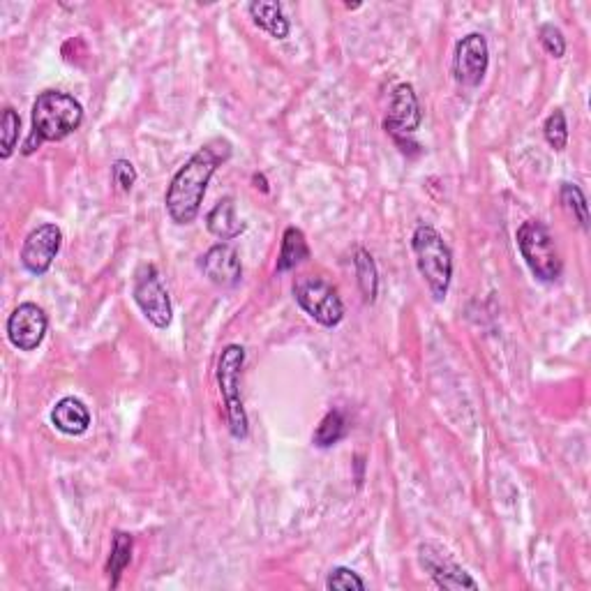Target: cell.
<instances>
[{
    "label": "cell",
    "mask_w": 591,
    "mask_h": 591,
    "mask_svg": "<svg viewBox=\"0 0 591 591\" xmlns=\"http://www.w3.org/2000/svg\"><path fill=\"white\" fill-rule=\"evenodd\" d=\"M231 155V146L224 139H215L211 144L201 146L181 169L176 171L174 178L164 194V206H167L169 218L176 224H192L197 220L204 204L208 183L222 162H227Z\"/></svg>",
    "instance_id": "6da1fadb"
},
{
    "label": "cell",
    "mask_w": 591,
    "mask_h": 591,
    "mask_svg": "<svg viewBox=\"0 0 591 591\" xmlns=\"http://www.w3.org/2000/svg\"><path fill=\"white\" fill-rule=\"evenodd\" d=\"M84 123V107L70 93L44 91L37 95L31 114V134L21 153L33 155L42 144L63 141Z\"/></svg>",
    "instance_id": "7a4b0ae2"
},
{
    "label": "cell",
    "mask_w": 591,
    "mask_h": 591,
    "mask_svg": "<svg viewBox=\"0 0 591 591\" xmlns=\"http://www.w3.org/2000/svg\"><path fill=\"white\" fill-rule=\"evenodd\" d=\"M411 250H414L418 273L428 284L432 298L437 303L446 301L453 280V252L444 236L430 224H418L411 236Z\"/></svg>",
    "instance_id": "3957f363"
},
{
    "label": "cell",
    "mask_w": 591,
    "mask_h": 591,
    "mask_svg": "<svg viewBox=\"0 0 591 591\" xmlns=\"http://www.w3.org/2000/svg\"><path fill=\"white\" fill-rule=\"evenodd\" d=\"M515 241H518L522 259L538 282L552 284L561 278L564 261L559 257L555 236L541 220L522 222L520 229L515 231Z\"/></svg>",
    "instance_id": "277c9868"
},
{
    "label": "cell",
    "mask_w": 591,
    "mask_h": 591,
    "mask_svg": "<svg viewBox=\"0 0 591 591\" xmlns=\"http://www.w3.org/2000/svg\"><path fill=\"white\" fill-rule=\"evenodd\" d=\"M245 365V349L241 344H227L218 358V386L227 407V423L234 439H248L250 421L241 398V374Z\"/></svg>",
    "instance_id": "5b68a950"
},
{
    "label": "cell",
    "mask_w": 591,
    "mask_h": 591,
    "mask_svg": "<svg viewBox=\"0 0 591 591\" xmlns=\"http://www.w3.org/2000/svg\"><path fill=\"white\" fill-rule=\"evenodd\" d=\"M294 298L301 310L324 328H335L344 319V303L333 284L317 275H303L294 282Z\"/></svg>",
    "instance_id": "8992f818"
},
{
    "label": "cell",
    "mask_w": 591,
    "mask_h": 591,
    "mask_svg": "<svg viewBox=\"0 0 591 591\" xmlns=\"http://www.w3.org/2000/svg\"><path fill=\"white\" fill-rule=\"evenodd\" d=\"M132 298L134 303L139 305V310L144 312V317L151 321L155 328L171 326V319H174V308H171V298L167 287L162 284L160 273L153 264H144L134 275V287H132Z\"/></svg>",
    "instance_id": "52a82bcc"
},
{
    "label": "cell",
    "mask_w": 591,
    "mask_h": 591,
    "mask_svg": "<svg viewBox=\"0 0 591 591\" xmlns=\"http://www.w3.org/2000/svg\"><path fill=\"white\" fill-rule=\"evenodd\" d=\"M490 67V47L483 33H469L455 44L453 77L460 86L476 88L483 84Z\"/></svg>",
    "instance_id": "ba28073f"
},
{
    "label": "cell",
    "mask_w": 591,
    "mask_h": 591,
    "mask_svg": "<svg viewBox=\"0 0 591 591\" xmlns=\"http://www.w3.org/2000/svg\"><path fill=\"white\" fill-rule=\"evenodd\" d=\"M418 561L439 589H478V582L439 543H421Z\"/></svg>",
    "instance_id": "9c48e42d"
},
{
    "label": "cell",
    "mask_w": 591,
    "mask_h": 591,
    "mask_svg": "<svg viewBox=\"0 0 591 591\" xmlns=\"http://www.w3.org/2000/svg\"><path fill=\"white\" fill-rule=\"evenodd\" d=\"M49 317L37 303H21L7 317V340L19 351H35L47 338Z\"/></svg>",
    "instance_id": "30bf717a"
},
{
    "label": "cell",
    "mask_w": 591,
    "mask_h": 591,
    "mask_svg": "<svg viewBox=\"0 0 591 591\" xmlns=\"http://www.w3.org/2000/svg\"><path fill=\"white\" fill-rule=\"evenodd\" d=\"M63 248V231L58 224L47 222L33 229L26 236L24 248H21V264L28 273L44 275L54 264L58 252Z\"/></svg>",
    "instance_id": "8fae6325"
},
{
    "label": "cell",
    "mask_w": 591,
    "mask_h": 591,
    "mask_svg": "<svg viewBox=\"0 0 591 591\" xmlns=\"http://www.w3.org/2000/svg\"><path fill=\"white\" fill-rule=\"evenodd\" d=\"M423 121L421 102L411 84H398L393 88L391 100H388V114L384 127L386 132H391L395 139L409 137L414 134Z\"/></svg>",
    "instance_id": "7c38bea8"
},
{
    "label": "cell",
    "mask_w": 591,
    "mask_h": 591,
    "mask_svg": "<svg viewBox=\"0 0 591 591\" xmlns=\"http://www.w3.org/2000/svg\"><path fill=\"white\" fill-rule=\"evenodd\" d=\"M199 268L218 287H236L243 280L241 254L229 243H218L206 250V254H201Z\"/></svg>",
    "instance_id": "4fadbf2b"
},
{
    "label": "cell",
    "mask_w": 591,
    "mask_h": 591,
    "mask_svg": "<svg viewBox=\"0 0 591 591\" xmlns=\"http://www.w3.org/2000/svg\"><path fill=\"white\" fill-rule=\"evenodd\" d=\"M51 423L58 432L67 437H81L91 428V411L74 395L58 400L56 407L51 409Z\"/></svg>",
    "instance_id": "5bb4252c"
},
{
    "label": "cell",
    "mask_w": 591,
    "mask_h": 591,
    "mask_svg": "<svg viewBox=\"0 0 591 591\" xmlns=\"http://www.w3.org/2000/svg\"><path fill=\"white\" fill-rule=\"evenodd\" d=\"M248 12L254 26L266 31L275 40H287L289 37L291 24L280 3H275V0H254V3L248 5Z\"/></svg>",
    "instance_id": "9a60e30c"
},
{
    "label": "cell",
    "mask_w": 591,
    "mask_h": 591,
    "mask_svg": "<svg viewBox=\"0 0 591 591\" xmlns=\"http://www.w3.org/2000/svg\"><path fill=\"white\" fill-rule=\"evenodd\" d=\"M206 227L220 241H234L245 231V222L238 218L234 197H224L215 204L211 213L206 215Z\"/></svg>",
    "instance_id": "2e32d148"
},
{
    "label": "cell",
    "mask_w": 591,
    "mask_h": 591,
    "mask_svg": "<svg viewBox=\"0 0 591 591\" xmlns=\"http://www.w3.org/2000/svg\"><path fill=\"white\" fill-rule=\"evenodd\" d=\"M310 257V248L308 241H305V234L298 227H287L282 236V248H280V257H278V266L275 271L278 273H287L294 271L298 264H303L305 259Z\"/></svg>",
    "instance_id": "e0dca14e"
},
{
    "label": "cell",
    "mask_w": 591,
    "mask_h": 591,
    "mask_svg": "<svg viewBox=\"0 0 591 591\" xmlns=\"http://www.w3.org/2000/svg\"><path fill=\"white\" fill-rule=\"evenodd\" d=\"M134 550V538L127 531H116L114 545H111V555L107 559V575H109V587L116 589L121 582V575L132 561Z\"/></svg>",
    "instance_id": "ac0fdd59"
},
{
    "label": "cell",
    "mask_w": 591,
    "mask_h": 591,
    "mask_svg": "<svg viewBox=\"0 0 591 591\" xmlns=\"http://www.w3.org/2000/svg\"><path fill=\"white\" fill-rule=\"evenodd\" d=\"M354 268H356V280H358V289L365 298V303H374L379 294V268L374 264V257L363 248L356 250V259H354Z\"/></svg>",
    "instance_id": "d6986e66"
},
{
    "label": "cell",
    "mask_w": 591,
    "mask_h": 591,
    "mask_svg": "<svg viewBox=\"0 0 591 591\" xmlns=\"http://www.w3.org/2000/svg\"><path fill=\"white\" fill-rule=\"evenodd\" d=\"M344 432H347V421H344L342 411L331 409L324 418H321L317 430H314L312 444L317 448H331L338 444V441H342Z\"/></svg>",
    "instance_id": "ffe728a7"
},
{
    "label": "cell",
    "mask_w": 591,
    "mask_h": 591,
    "mask_svg": "<svg viewBox=\"0 0 591 591\" xmlns=\"http://www.w3.org/2000/svg\"><path fill=\"white\" fill-rule=\"evenodd\" d=\"M559 199L568 213L573 215V220H578L582 231H589V206L585 192L580 190V185L575 183H561L559 187Z\"/></svg>",
    "instance_id": "44dd1931"
},
{
    "label": "cell",
    "mask_w": 591,
    "mask_h": 591,
    "mask_svg": "<svg viewBox=\"0 0 591 591\" xmlns=\"http://www.w3.org/2000/svg\"><path fill=\"white\" fill-rule=\"evenodd\" d=\"M543 137L548 141V146L552 151H566L568 146V123H566V114L561 109H555L552 114L545 118L543 125Z\"/></svg>",
    "instance_id": "7402d4cb"
},
{
    "label": "cell",
    "mask_w": 591,
    "mask_h": 591,
    "mask_svg": "<svg viewBox=\"0 0 591 591\" xmlns=\"http://www.w3.org/2000/svg\"><path fill=\"white\" fill-rule=\"evenodd\" d=\"M19 130H21V116L14 111L12 107H7L3 111V144H0V157L3 160H10L14 148L19 144Z\"/></svg>",
    "instance_id": "603a6c76"
},
{
    "label": "cell",
    "mask_w": 591,
    "mask_h": 591,
    "mask_svg": "<svg viewBox=\"0 0 591 591\" xmlns=\"http://www.w3.org/2000/svg\"><path fill=\"white\" fill-rule=\"evenodd\" d=\"M326 589L331 591H365V580L347 566H338L328 573Z\"/></svg>",
    "instance_id": "cb8c5ba5"
},
{
    "label": "cell",
    "mask_w": 591,
    "mask_h": 591,
    "mask_svg": "<svg viewBox=\"0 0 591 591\" xmlns=\"http://www.w3.org/2000/svg\"><path fill=\"white\" fill-rule=\"evenodd\" d=\"M538 40H541V47L545 49V54L548 56L552 58L566 56V37L555 24H543L541 31H538Z\"/></svg>",
    "instance_id": "d4e9b609"
},
{
    "label": "cell",
    "mask_w": 591,
    "mask_h": 591,
    "mask_svg": "<svg viewBox=\"0 0 591 591\" xmlns=\"http://www.w3.org/2000/svg\"><path fill=\"white\" fill-rule=\"evenodd\" d=\"M111 178H114V185H118L121 192H130L134 183H137V169L130 160H116L111 164Z\"/></svg>",
    "instance_id": "484cf974"
},
{
    "label": "cell",
    "mask_w": 591,
    "mask_h": 591,
    "mask_svg": "<svg viewBox=\"0 0 591 591\" xmlns=\"http://www.w3.org/2000/svg\"><path fill=\"white\" fill-rule=\"evenodd\" d=\"M254 183H257V187H261V190L268 192V185H266V178L264 176H254Z\"/></svg>",
    "instance_id": "4316f807"
}]
</instances>
